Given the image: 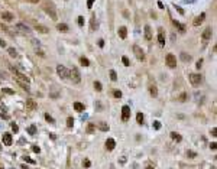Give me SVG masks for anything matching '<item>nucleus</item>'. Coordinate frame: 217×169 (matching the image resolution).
I'll return each instance as SVG.
<instances>
[{
	"label": "nucleus",
	"instance_id": "1",
	"mask_svg": "<svg viewBox=\"0 0 217 169\" xmlns=\"http://www.w3.org/2000/svg\"><path fill=\"white\" fill-rule=\"evenodd\" d=\"M13 72H15V77H16V81H17V84H19L23 90H26V91H29V80H28V77L26 75H23V74H19V72H16L15 69H13Z\"/></svg>",
	"mask_w": 217,
	"mask_h": 169
},
{
	"label": "nucleus",
	"instance_id": "2",
	"mask_svg": "<svg viewBox=\"0 0 217 169\" xmlns=\"http://www.w3.org/2000/svg\"><path fill=\"white\" fill-rule=\"evenodd\" d=\"M44 9H45V12L51 16V19L55 20V19H57V9H55V6H54V3L49 2V0H46V2L44 3Z\"/></svg>",
	"mask_w": 217,
	"mask_h": 169
},
{
	"label": "nucleus",
	"instance_id": "3",
	"mask_svg": "<svg viewBox=\"0 0 217 169\" xmlns=\"http://www.w3.org/2000/svg\"><path fill=\"white\" fill-rule=\"evenodd\" d=\"M68 77L71 78V81L74 82V84H80V82H81V75H80V71H78L75 67H72L71 69H68Z\"/></svg>",
	"mask_w": 217,
	"mask_h": 169
},
{
	"label": "nucleus",
	"instance_id": "4",
	"mask_svg": "<svg viewBox=\"0 0 217 169\" xmlns=\"http://www.w3.org/2000/svg\"><path fill=\"white\" fill-rule=\"evenodd\" d=\"M165 61H167V65H168L169 68H175V67H177V58H175V55L168 53L167 58H165Z\"/></svg>",
	"mask_w": 217,
	"mask_h": 169
},
{
	"label": "nucleus",
	"instance_id": "5",
	"mask_svg": "<svg viewBox=\"0 0 217 169\" xmlns=\"http://www.w3.org/2000/svg\"><path fill=\"white\" fill-rule=\"evenodd\" d=\"M57 74L59 75L62 80H67V78H68V69H67L64 65H58V67H57Z\"/></svg>",
	"mask_w": 217,
	"mask_h": 169
},
{
	"label": "nucleus",
	"instance_id": "6",
	"mask_svg": "<svg viewBox=\"0 0 217 169\" xmlns=\"http://www.w3.org/2000/svg\"><path fill=\"white\" fill-rule=\"evenodd\" d=\"M201 80H203V78H201L200 74H190V81H191L192 85H195V87L200 85V84H201Z\"/></svg>",
	"mask_w": 217,
	"mask_h": 169
},
{
	"label": "nucleus",
	"instance_id": "7",
	"mask_svg": "<svg viewBox=\"0 0 217 169\" xmlns=\"http://www.w3.org/2000/svg\"><path fill=\"white\" fill-rule=\"evenodd\" d=\"M122 119L124 121H128L130 119V107L129 106H123L122 107Z\"/></svg>",
	"mask_w": 217,
	"mask_h": 169
},
{
	"label": "nucleus",
	"instance_id": "8",
	"mask_svg": "<svg viewBox=\"0 0 217 169\" xmlns=\"http://www.w3.org/2000/svg\"><path fill=\"white\" fill-rule=\"evenodd\" d=\"M16 29L19 30V32H22V33H25V35H26V33H28V35L30 33V28L26 26L25 23H16Z\"/></svg>",
	"mask_w": 217,
	"mask_h": 169
},
{
	"label": "nucleus",
	"instance_id": "9",
	"mask_svg": "<svg viewBox=\"0 0 217 169\" xmlns=\"http://www.w3.org/2000/svg\"><path fill=\"white\" fill-rule=\"evenodd\" d=\"M133 52H135L136 58H138L139 61H143V59H145V53H143V51H142L139 46H133Z\"/></svg>",
	"mask_w": 217,
	"mask_h": 169
},
{
	"label": "nucleus",
	"instance_id": "10",
	"mask_svg": "<svg viewBox=\"0 0 217 169\" xmlns=\"http://www.w3.org/2000/svg\"><path fill=\"white\" fill-rule=\"evenodd\" d=\"M114 146H116V142H114L113 137H110V139L106 140V149H107V150H113Z\"/></svg>",
	"mask_w": 217,
	"mask_h": 169
},
{
	"label": "nucleus",
	"instance_id": "11",
	"mask_svg": "<svg viewBox=\"0 0 217 169\" xmlns=\"http://www.w3.org/2000/svg\"><path fill=\"white\" fill-rule=\"evenodd\" d=\"M2 19H3V20H6V22H12L13 19H15V16H13V13H10V12H3V13H2Z\"/></svg>",
	"mask_w": 217,
	"mask_h": 169
},
{
	"label": "nucleus",
	"instance_id": "12",
	"mask_svg": "<svg viewBox=\"0 0 217 169\" xmlns=\"http://www.w3.org/2000/svg\"><path fill=\"white\" fill-rule=\"evenodd\" d=\"M158 32H159V35H158V42H159L161 45H165V35H164V29L159 28V29H158Z\"/></svg>",
	"mask_w": 217,
	"mask_h": 169
},
{
	"label": "nucleus",
	"instance_id": "13",
	"mask_svg": "<svg viewBox=\"0 0 217 169\" xmlns=\"http://www.w3.org/2000/svg\"><path fill=\"white\" fill-rule=\"evenodd\" d=\"M3 143H5L6 146H10V145L13 143V140H12V135H10V133H5V135H3Z\"/></svg>",
	"mask_w": 217,
	"mask_h": 169
},
{
	"label": "nucleus",
	"instance_id": "14",
	"mask_svg": "<svg viewBox=\"0 0 217 169\" xmlns=\"http://www.w3.org/2000/svg\"><path fill=\"white\" fill-rule=\"evenodd\" d=\"M145 38H146L148 41L152 39V30H151V26H149V25L145 26Z\"/></svg>",
	"mask_w": 217,
	"mask_h": 169
},
{
	"label": "nucleus",
	"instance_id": "15",
	"mask_svg": "<svg viewBox=\"0 0 217 169\" xmlns=\"http://www.w3.org/2000/svg\"><path fill=\"white\" fill-rule=\"evenodd\" d=\"M211 33H213V30H211V28H207L204 32H203V39L204 41H207V39H210L211 38Z\"/></svg>",
	"mask_w": 217,
	"mask_h": 169
},
{
	"label": "nucleus",
	"instance_id": "16",
	"mask_svg": "<svg viewBox=\"0 0 217 169\" xmlns=\"http://www.w3.org/2000/svg\"><path fill=\"white\" fill-rule=\"evenodd\" d=\"M171 139H172L174 142H177V143H179L181 140H182V136H181L179 133H175V131H172V133H171Z\"/></svg>",
	"mask_w": 217,
	"mask_h": 169
},
{
	"label": "nucleus",
	"instance_id": "17",
	"mask_svg": "<svg viewBox=\"0 0 217 169\" xmlns=\"http://www.w3.org/2000/svg\"><path fill=\"white\" fill-rule=\"evenodd\" d=\"M119 36L122 38V39H126V36H128V29H126L124 26L119 28Z\"/></svg>",
	"mask_w": 217,
	"mask_h": 169
},
{
	"label": "nucleus",
	"instance_id": "18",
	"mask_svg": "<svg viewBox=\"0 0 217 169\" xmlns=\"http://www.w3.org/2000/svg\"><path fill=\"white\" fill-rule=\"evenodd\" d=\"M174 26L181 32V33H185V26L182 25V23H179V22H177V20H174Z\"/></svg>",
	"mask_w": 217,
	"mask_h": 169
},
{
	"label": "nucleus",
	"instance_id": "19",
	"mask_svg": "<svg viewBox=\"0 0 217 169\" xmlns=\"http://www.w3.org/2000/svg\"><path fill=\"white\" fill-rule=\"evenodd\" d=\"M35 30H38V32H41V33H49V29L45 28V26H42V25H36V26H35Z\"/></svg>",
	"mask_w": 217,
	"mask_h": 169
},
{
	"label": "nucleus",
	"instance_id": "20",
	"mask_svg": "<svg viewBox=\"0 0 217 169\" xmlns=\"http://www.w3.org/2000/svg\"><path fill=\"white\" fill-rule=\"evenodd\" d=\"M204 17H206V14H204V13H201L198 17H195V19H194V25H195V26H198V25H200V23L204 20Z\"/></svg>",
	"mask_w": 217,
	"mask_h": 169
},
{
	"label": "nucleus",
	"instance_id": "21",
	"mask_svg": "<svg viewBox=\"0 0 217 169\" xmlns=\"http://www.w3.org/2000/svg\"><path fill=\"white\" fill-rule=\"evenodd\" d=\"M149 94H151L153 98L158 97V88H156L155 85H151V87H149Z\"/></svg>",
	"mask_w": 217,
	"mask_h": 169
},
{
	"label": "nucleus",
	"instance_id": "22",
	"mask_svg": "<svg viewBox=\"0 0 217 169\" xmlns=\"http://www.w3.org/2000/svg\"><path fill=\"white\" fill-rule=\"evenodd\" d=\"M57 29L61 30V32H68V26H67L65 23H58V25H57Z\"/></svg>",
	"mask_w": 217,
	"mask_h": 169
},
{
	"label": "nucleus",
	"instance_id": "23",
	"mask_svg": "<svg viewBox=\"0 0 217 169\" xmlns=\"http://www.w3.org/2000/svg\"><path fill=\"white\" fill-rule=\"evenodd\" d=\"M26 107H28L29 110H35V108H36V104H35L33 100H28V101H26Z\"/></svg>",
	"mask_w": 217,
	"mask_h": 169
},
{
	"label": "nucleus",
	"instance_id": "24",
	"mask_svg": "<svg viewBox=\"0 0 217 169\" xmlns=\"http://www.w3.org/2000/svg\"><path fill=\"white\" fill-rule=\"evenodd\" d=\"M181 59H182L184 62H190V61H191V55H188V53L182 52V53H181Z\"/></svg>",
	"mask_w": 217,
	"mask_h": 169
},
{
	"label": "nucleus",
	"instance_id": "25",
	"mask_svg": "<svg viewBox=\"0 0 217 169\" xmlns=\"http://www.w3.org/2000/svg\"><path fill=\"white\" fill-rule=\"evenodd\" d=\"M99 126H100V130H101V131H107L108 129H110V127H108V124H107V123H104V121H100V123H99Z\"/></svg>",
	"mask_w": 217,
	"mask_h": 169
},
{
	"label": "nucleus",
	"instance_id": "26",
	"mask_svg": "<svg viewBox=\"0 0 217 169\" xmlns=\"http://www.w3.org/2000/svg\"><path fill=\"white\" fill-rule=\"evenodd\" d=\"M74 108H75V111H83L84 110V104L83 103H74Z\"/></svg>",
	"mask_w": 217,
	"mask_h": 169
},
{
	"label": "nucleus",
	"instance_id": "27",
	"mask_svg": "<svg viewBox=\"0 0 217 169\" xmlns=\"http://www.w3.org/2000/svg\"><path fill=\"white\" fill-rule=\"evenodd\" d=\"M72 126H74V119L68 117V119H67V127H68V129H72Z\"/></svg>",
	"mask_w": 217,
	"mask_h": 169
},
{
	"label": "nucleus",
	"instance_id": "28",
	"mask_svg": "<svg viewBox=\"0 0 217 169\" xmlns=\"http://www.w3.org/2000/svg\"><path fill=\"white\" fill-rule=\"evenodd\" d=\"M97 28H99V25H97V22H96V17L93 16V17H91V30H96Z\"/></svg>",
	"mask_w": 217,
	"mask_h": 169
},
{
	"label": "nucleus",
	"instance_id": "29",
	"mask_svg": "<svg viewBox=\"0 0 217 169\" xmlns=\"http://www.w3.org/2000/svg\"><path fill=\"white\" fill-rule=\"evenodd\" d=\"M80 62H81V65H84V67H88V65H90V61H88V59L85 58V56H81Z\"/></svg>",
	"mask_w": 217,
	"mask_h": 169
},
{
	"label": "nucleus",
	"instance_id": "30",
	"mask_svg": "<svg viewBox=\"0 0 217 169\" xmlns=\"http://www.w3.org/2000/svg\"><path fill=\"white\" fill-rule=\"evenodd\" d=\"M136 121L139 124H143V114H142V113H138V114H136Z\"/></svg>",
	"mask_w": 217,
	"mask_h": 169
},
{
	"label": "nucleus",
	"instance_id": "31",
	"mask_svg": "<svg viewBox=\"0 0 217 169\" xmlns=\"http://www.w3.org/2000/svg\"><path fill=\"white\" fill-rule=\"evenodd\" d=\"M28 133H29V135H35V133H36V127H35V126H29V127H28Z\"/></svg>",
	"mask_w": 217,
	"mask_h": 169
},
{
	"label": "nucleus",
	"instance_id": "32",
	"mask_svg": "<svg viewBox=\"0 0 217 169\" xmlns=\"http://www.w3.org/2000/svg\"><path fill=\"white\" fill-rule=\"evenodd\" d=\"M110 78H112V81H117V75H116V72L113 69L110 71Z\"/></svg>",
	"mask_w": 217,
	"mask_h": 169
},
{
	"label": "nucleus",
	"instance_id": "33",
	"mask_svg": "<svg viewBox=\"0 0 217 169\" xmlns=\"http://www.w3.org/2000/svg\"><path fill=\"white\" fill-rule=\"evenodd\" d=\"M9 55H10V56H13V58H15V56L17 55L16 49H13V48H9Z\"/></svg>",
	"mask_w": 217,
	"mask_h": 169
},
{
	"label": "nucleus",
	"instance_id": "34",
	"mask_svg": "<svg viewBox=\"0 0 217 169\" xmlns=\"http://www.w3.org/2000/svg\"><path fill=\"white\" fill-rule=\"evenodd\" d=\"M113 96H114L116 98H120V97H122V91H119V90H114V91H113Z\"/></svg>",
	"mask_w": 217,
	"mask_h": 169
},
{
	"label": "nucleus",
	"instance_id": "35",
	"mask_svg": "<svg viewBox=\"0 0 217 169\" xmlns=\"http://www.w3.org/2000/svg\"><path fill=\"white\" fill-rule=\"evenodd\" d=\"M122 61H123V65H126V67H129V65H130L129 59H128V56H123V58H122Z\"/></svg>",
	"mask_w": 217,
	"mask_h": 169
},
{
	"label": "nucleus",
	"instance_id": "36",
	"mask_svg": "<svg viewBox=\"0 0 217 169\" xmlns=\"http://www.w3.org/2000/svg\"><path fill=\"white\" fill-rule=\"evenodd\" d=\"M87 131H88V133H93V131H94V124L90 123V124L87 126Z\"/></svg>",
	"mask_w": 217,
	"mask_h": 169
},
{
	"label": "nucleus",
	"instance_id": "37",
	"mask_svg": "<svg viewBox=\"0 0 217 169\" xmlns=\"http://www.w3.org/2000/svg\"><path fill=\"white\" fill-rule=\"evenodd\" d=\"M3 92L9 94V96H13V94H15V91H13V90H10V88H3Z\"/></svg>",
	"mask_w": 217,
	"mask_h": 169
},
{
	"label": "nucleus",
	"instance_id": "38",
	"mask_svg": "<svg viewBox=\"0 0 217 169\" xmlns=\"http://www.w3.org/2000/svg\"><path fill=\"white\" fill-rule=\"evenodd\" d=\"M94 88H96L97 91H101V84H100L99 81H94Z\"/></svg>",
	"mask_w": 217,
	"mask_h": 169
},
{
	"label": "nucleus",
	"instance_id": "39",
	"mask_svg": "<svg viewBox=\"0 0 217 169\" xmlns=\"http://www.w3.org/2000/svg\"><path fill=\"white\" fill-rule=\"evenodd\" d=\"M10 127H12V130L15 131V133H17V131H19V127H17V124H15V123H12Z\"/></svg>",
	"mask_w": 217,
	"mask_h": 169
},
{
	"label": "nucleus",
	"instance_id": "40",
	"mask_svg": "<svg viewBox=\"0 0 217 169\" xmlns=\"http://www.w3.org/2000/svg\"><path fill=\"white\" fill-rule=\"evenodd\" d=\"M187 156H188V158H195V156H197V153H195V152H192V150H188V152H187Z\"/></svg>",
	"mask_w": 217,
	"mask_h": 169
},
{
	"label": "nucleus",
	"instance_id": "41",
	"mask_svg": "<svg viewBox=\"0 0 217 169\" xmlns=\"http://www.w3.org/2000/svg\"><path fill=\"white\" fill-rule=\"evenodd\" d=\"M83 166H84V168H90V166H91V162H90L88 159H85V160L83 162Z\"/></svg>",
	"mask_w": 217,
	"mask_h": 169
},
{
	"label": "nucleus",
	"instance_id": "42",
	"mask_svg": "<svg viewBox=\"0 0 217 169\" xmlns=\"http://www.w3.org/2000/svg\"><path fill=\"white\" fill-rule=\"evenodd\" d=\"M45 120H46L48 123H54V119H52V117H51V116L48 114V113H46V114H45Z\"/></svg>",
	"mask_w": 217,
	"mask_h": 169
},
{
	"label": "nucleus",
	"instance_id": "43",
	"mask_svg": "<svg viewBox=\"0 0 217 169\" xmlns=\"http://www.w3.org/2000/svg\"><path fill=\"white\" fill-rule=\"evenodd\" d=\"M77 20H78V25H80V26H84V17H83V16H78Z\"/></svg>",
	"mask_w": 217,
	"mask_h": 169
},
{
	"label": "nucleus",
	"instance_id": "44",
	"mask_svg": "<svg viewBox=\"0 0 217 169\" xmlns=\"http://www.w3.org/2000/svg\"><path fill=\"white\" fill-rule=\"evenodd\" d=\"M153 129H155V130H159V129H161V123H159V121H153Z\"/></svg>",
	"mask_w": 217,
	"mask_h": 169
},
{
	"label": "nucleus",
	"instance_id": "45",
	"mask_svg": "<svg viewBox=\"0 0 217 169\" xmlns=\"http://www.w3.org/2000/svg\"><path fill=\"white\" fill-rule=\"evenodd\" d=\"M185 100H187V94H185V92H182V94L179 96V101H185Z\"/></svg>",
	"mask_w": 217,
	"mask_h": 169
},
{
	"label": "nucleus",
	"instance_id": "46",
	"mask_svg": "<svg viewBox=\"0 0 217 169\" xmlns=\"http://www.w3.org/2000/svg\"><path fill=\"white\" fill-rule=\"evenodd\" d=\"M93 5H94V0H88V2H87V7H88V9H91Z\"/></svg>",
	"mask_w": 217,
	"mask_h": 169
},
{
	"label": "nucleus",
	"instance_id": "47",
	"mask_svg": "<svg viewBox=\"0 0 217 169\" xmlns=\"http://www.w3.org/2000/svg\"><path fill=\"white\" fill-rule=\"evenodd\" d=\"M32 150H33L35 153H39V152H41V149H39L38 146H32Z\"/></svg>",
	"mask_w": 217,
	"mask_h": 169
},
{
	"label": "nucleus",
	"instance_id": "48",
	"mask_svg": "<svg viewBox=\"0 0 217 169\" xmlns=\"http://www.w3.org/2000/svg\"><path fill=\"white\" fill-rule=\"evenodd\" d=\"M96 108H97V110H103V107H101V103H100V101H97V103H96Z\"/></svg>",
	"mask_w": 217,
	"mask_h": 169
},
{
	"label": "nucleus",
	"instance_id": "49",
	"mask_svg": "<svg viewBox=\"0 0 217 169\" xmlns=\"http://www.w3.org/2000/svg\"><path fill=\"white\" fill-rule=\"evenodd\" d=\"M23 159H25V160H26V162H29V163H32V165H33V163H35V160H33V159H30V158H26V156H25V158H23Z\"/></svg>",
	"mask_w": 217,
	"mask_h": 169
},
{
	"label": "nucleus",
	"instance_id": "50",
	"mask_svg": "<svg viewBox=\"0 0 217 169\" xmlns=\"http://www.w3.org/2000/svg\"><path fill=\"white\" fill-rule=\"evenodd\" d=\"M174 6H175V9H177V10H178V12H179L181 14H184V10H182V9H181L179 6H177V5H174Z\"/></svg>",
	"mask_w": 217,
	"mask_h": 169
},
{
	"label": "nucleus",
	"instance_id": "51",
	"mask_svg": "<svg viewBox=\"0 0 217 169\" xmlns=\"http://www.w3.org/2000/svg\"><path fill=\"white\" fill-rule=\"evenodd\" d=\"M211 135H213V136H214V137H216V136H217V130H216V129H213V130H211Z\"/></svg>",
	"mask_w": 217,
	"mask_h": 169
},
{
	"label": "nucleus",
	"instance_id": "52",
	"mask_svg": "<svg viewBox=\"0 0 217 169\" xmlns=\"http://www.w3.org/2000/svg\"><path fill=\"white\" fill-rule=\"evenodd\" d=\"M99 46L103 48V46H104V41H99Z\"/></svg>",
	"mask_w": 217,
	"mask_h": 169
},
{
	"label": "nucleus",
	"instance_id": "53",
	"mask_svg": "<svg viewBox=\"0 0 217 169\" xmlns=\"http://www.w3.org/2000/svg\"><path fill=\"white\" fill-rule=\"evenodd\" d=\"M210 147H211L213 150H216V147H217V145H216V143H211V145H210Z\"/></svg>",
	"mask_w": 217,
	"mask_h": 169
},
{
	"label": "nucleus",
	"instance_id": "54",
	"mask_svg": "<svg viewBox=\"0 0 217 169\" xmlns=\"http://www.w3.org/2000/svg\"><path fill=\"white\" fill-rule=\"evenodd\" d=\"M201 65H203V61H201V59H200V61H198V62H197V68H200V67H201Z\"/></svg>",
	"mask_w": 217,
	"mask_h": 169
},
{
	"label": "nucleus",
	"instance_id": "55",
	"mask_svg": "<svg viewBox=\"0 0 217 169\" xmlns=\"http://www.w3.org/2000/svg\"><path fill=\"white\" fill-rule=\"evenodd\" d=\"M0 46H6V42L3 39H0Z\"/></svg>",
	"mask_w": 217,
	"mask_h": 169
},
{
	"label": "nucleus",
	"instance_id": "56",
	"mask_svg": "<svg viewBox=\"0 0 217 169\" xmlns=\"http://www.w3.org/2000/svg\"><path fill=\"white\" fill-rule=\"evenodd\" d=\"M124 162H126V158H124V156H123V158H120V163H122V165H123V163H124Z\"/></svg>",
	"mask_w": 217,
	"mask_h": 169
},
{
	"label": "nucleus",
	"instance_id": "57",
	"mask_svg": "<svg viewBox=\"0 0 217 169\" xmlns=\"http://www.w3.org/2000/svg\"><path fill=\"white\" fill-rule=\"evenodd\" d=\"M30 2H32V3H38V2H39V0H30Z\"/></svg>",
	"mask_w": 217,
	"mask_h": 169
},
{
	"label": "nucleus",
	"instance_id": "58",
	"mask_svg": "<svg viewBox=\"0 0 217 169\" xmlns=\"http://www.w3.org/2000/svg\"><path fill=\"white\" fill-rule=\"evenodd\" d=\"M145 169H153V166H146Z\"/></svg>",
	"mask_w": 217,
	"mask_h": 169
},
{
	"label": "nucleus",
	"instance_id": "59",
	"mask_svg": "<svg viewBox=\"0 0 217 169\" xmlns=\"http://www.w3.org/2000/svg\"><path fill=\"white\" fill-rule=\"evenodd\" d=\"M185 2H187V3H188V2H190V3H191V2H194V0H185Z\"/></svg>",
	"mask_w": 217,
	"mask_h": 169
},
{
	"label": "nucleus",
	"instance_id": "60",
	"mask_svg": "<svg viewBox=\"0 0 217 169\" xmlns=\"http://www.w3.org/2000/svg\"><path fill=\"white\" fill-rule=\"evenodd\" d=\"M0 150H2V145H0Z\"/></svg>",
	"mask_w": 217,
	"mask_h": 169
},
{
	"label": "nucleus",
	"instance_id": "61",
	"mask_svg": "<svg viewBox=\"0 0 217 169\" xmlns=\"http://www.w3.org/2000/svg\"><path fill=\"white\" fill-rule=\"evenodd\" d=\"M0 169H2V168H0Z\"/></svg>",
	"mask_w": 217,
	"mask_h": 169
}]
</instances>
